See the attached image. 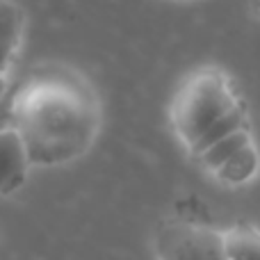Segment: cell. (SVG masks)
<instances>
[{
  "label": "cell",
  "instance_id": "obj_6",
  "mask_svg": "<svg viewBox=\"0 0 260 260\" xmlns=\"http://www.w3.org/2000/svg\"><path fill=\"white\" fill-rule=\"evenodd\" d=\"M247 144H251V137H249V130L242 128V130H238V133H233V135H229V137L215 142L212 146H208L206 151L199 153L197 157L201 160V165L206 167V169L217 171L221 165H226L235 153L242 151Z\"/></svg>",
  "mask_w": 260,
  "mask_h": 260
},
{
  "label": "cell",
  "instance_id": "obj_8",
  "mask_svg": "<svg viewBox=\"0 0 260 260\" xmlns=\"http://www.w3.org/2000/svg\"><path fill=\"white\" fill-rule=\"evenodd\" d=\"M226 260H260V233L253 229H233L224 233Z\"/></svg>",
  "mask_w": 260,
  "mask_h": 260
},
{
  "label": "cell",
  "instance_id": "obj_9",
  "mask_svg": "<svg viewBox=\"0 0 260 260\" xmlns=\"http://www.w3.org/2000/svg\"><path fill=\"white\" fill-rule=\"evenodd\" d=\"M242 128H247V114H244V108H242V103H240L238 108L231 110L224 119H219L215 126L208 130V133L203 135V137L199 139L192 148H189V151H192L194 155H199V153H203L208 146H212L215 142H219V139L229 137V135L238 133V130H242Z\"/></svg>",
  "mask_w": 260,
  "mask_h": 260
},
{
  "label": "cell",
  "instance_id": "obj_2",
  "mask_svg": "<svg viewBox=\"0 0 260 260\" xmlns=\"http://www.w3.org/2000/svg\"><path fill=\"white\" fill-rule=\"evenodd\" d=\"M238 105L240 101L224 73L201 71L178 91L171 119L180 139L192 148L219 119H224Z\"/></svg>",
  "mask_w": 260,
  "mask_h": 260
},
{
  "label": "cell",
  "instance_id": "obj_10",
  "mask_svg": "<svg viewBox=\"0 0 260 260\" xmlns=\"http://www.w3.org/2000/svg\"><path fill=\"white\" fill-rule=\"evenodd\" d=\"M5 87H7V80H5V76L0 78V99H3V94H5Z\"/></svg>",
  "mask_w": 260,
  "mask_h": 260
},
{
  "label": "cell",
  "instance_id": "obj_7",
  "mask_svg": "<svg viewBox=\"0 0 260 260\" xmlns=\"http://www.w3.org/2000/svg\"><path fill=\"white\" fill-rule=\"evenodd\" d=\"M256 171H258V153H256V148H253V144H247V146L235 153L226 165H221L215 174L219 176L224 183L240 185V183H247L249 178H253Z\"/></svg>",
  "mask_w": 260,
  "mask_h": 260
},
{
  "label": "cell",
  "instance_id": "obj_5",
  "mask_svg": "<svg viewBox=\"0 0 260 260\" xmlns=\"http://www.w3.org/2000/svg\"><path fill=\"white\" fill-rule=\"evenodd\" d=\"M21 27L23 16L12 0H0V78L9 69L21 44Z\"/></svg>",
  "mask_w": 260,
  "mask_h": 260
},
{
  "label": "cell",
  "instance_id": "obj_3",
  "mask_svg": "<svg viewBox=\"0 0 260 260\" xmlns=\"http://www.w3.org/2000/svg\"><path fill=\"white\" fill-rule=\"evenodd\" d=\"M160 260H226L224 235L206 226H169L160 235Z\"/></svg>",
  "mask_w": 260,
  "mask_h": 260
},
{
  "label": "cell",
  "instance_id": "obj_1",
  "mask_svg": "<svg viewBox=\"0 0 260 260\" xmlns=\"http://www.w3.org/2000/svg\"><path fill=\"white\" fill-rule=\"evenodd\" d=\"M16 130L30 165H59L80 155L96 133V108L73 82H37L16 103Z\"/></svg>",
  "mask_w": 260,
  "mask_h": 260
},
{
  "label": "cell",
  "instance_id": "obj_4",
  "mask_svg": "<svg viewBox=\"0 0 260 260\" xmlns=\"http://www.w3.org/2000/svg\"><path fill=\"white\" fill-rule=\"evenodd\" d=\"M27 165H30V157L18 130H0V194L12 192L23 183Z\"/></svg>",
  "mask_w": 260,
  "mask_h": 260
}]
</instances>
